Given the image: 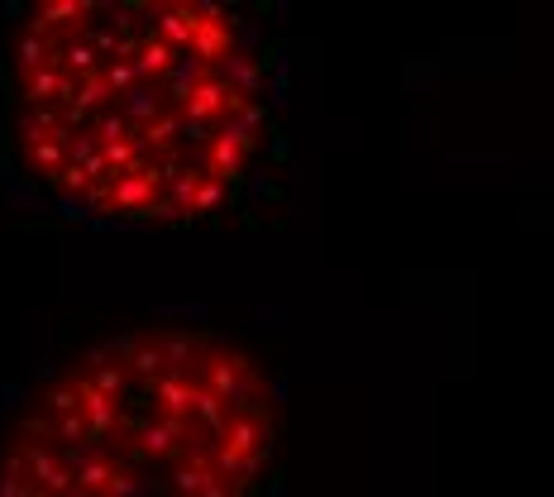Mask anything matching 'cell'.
<instances>
[{"label":"cell","instance_id":"6da1fadb","mask_svg":"<svg viewBox=\"0 0 554 497\" xmlns=\"http://www.w3.org/2000/svg\"><path fill=\"white\" fill-rule=\"evenodd\" d=\"M91 388L101 392V397H125V388H129V378H125V368H96V378H91Z\"/></svg>","mask_w":554,"mask_h":497},{"label":"cell","instance_id":"7a4b0ae2","mask_svg":"<svg viewBox=\"0 0 554 497\" xmlns=\"http://www.w3.org/2000/svg\"><path fill=\"white\" fill-rule=\"evenodd\" d=\"M220 201H225V182L206 173V177H201V192H196V211H215Z\"/></svg>","mask_w":554,"mask_h":497}]
</instances>
